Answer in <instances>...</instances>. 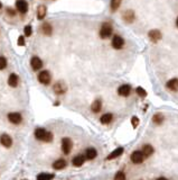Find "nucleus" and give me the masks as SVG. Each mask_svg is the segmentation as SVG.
<instances>
[{
  "mask_svg": "<svg viewBox=\"0 0 178 180\" xmlns=\"http://www.w3.org/2000/svg\"><path fill=\"white\" fill-rule=\"evenodd\" d=\"M1 7H2V3L0 2V9H1Z\"/></svg>",
  "mask_w": 178,
  "mask_h": 180,
  "instance_id": "38",
  "label": "nucleus"
},
{
  "mask_svg": "<svg viewBox=\"0 0 178 180\" xmlns=\"http://www.w3.org/2000/svg\"><path fill=\"white\" fill-rule=\"evenodd\" d=\"M112 26L111 24L109 23H103L102 26H101V30H100V37L101 39H109L112 34Z\"/></svg>",
  "mask_w": 178,
  "mask_h": 180,
  "instance_id": "2",
  "label": "nucleus"
},
{
  "mask_svg": "<svg viewBox=\"0 0 178 180\" xmlns=\"http://www.w3.org/2000/svg\"><path fill=\"white\" fill-rule=\"evenodd\" d=\"M123 19H124V21H127V23H132V21H134V12H132V10H127L124 14H123Z\"/></svg>",
  "mask_w": 178,
  "mask_h": 180,
  "instance_id": "20",
  "label": "nucleus"
},
{
  "mask_svg": "<svg viewBox=\"0 0 178 180\" xmlns=\"http://www.w3.org/2000/svg\"><path fill=\"white\" fill-rule=\"evenodd\" d=\"M131 124L132 126L136 128V127H138V125H139V118L136 117V116H133V117L131 118Z\"/></svg>",
  "mask_w": 178,
  "mask_h": 180,
  "instance_id": "33",
  "label": "nucleus"
},
{
  "mask_svg": "<svg viewBox=\"0 0 178 180\" xmlns=\"http://www.w3.org/2000/svg\"><path fill=\"white\" fill-rule=\"evenodd\" d=\"M142 154H143V157H150L152 153H154V148H152L151 145H149V144H146V145H143V148H142Z\"/></svg>",
  "mask_w": 178,
  "mask_h": 180,
  "instance_id": "23",
  "label": "nucleus"
},
{
  "mask_svg": "<svg viewBox=\"0 0 178 180\" xmlns=\"http://www.w3.org/2000/svg\"><path fill=\"white\" fill-rule=\"evenodd\" d=\"M121 1H122V0H111L110 6H111L112 12H117L118 9H119L120 5H121Z\"/></svg>",
  "mask_w": 178,
  "mask_h": 180,
  "instance_id": "28",
  "label": "nucleus"
},
{
  "mask_svg": "<svg viewBox=\"0 0 178 180\" xmlns=\"http://www.w3.org/2000/svg\"><path fill=\"white\" fill-rule=\"evenodd\" d=\"M6 67H7V59L3 58V56H0V70H3Z\"/></svg>",
  "mask_w": 178,
  "mask_h": 180,
  "instance_id": "31",
  "label": "nucleus"
},
{
  "mask_svg": "<svg viewBox=\"0 0 178 180\" xmlns=\"http://www.w3.org/2000/svg\"><path fill=\"white\" fill-rule=\"evenodd\" d=\"M46 12H47V9H46V7H45L44 5L39 6L38 7V9H37V18L39 19V21L44 19L45 16H46Z\"/></svg>",
  "mask_w": 178,
  "mask_h": 180,
  "instance_id": "21",
  "label": "nucleus"
},
{
  "mask_svg": "<svg viewBox=\"0 0 178 180\" xmlns=\"http://www.w3.org/2000/svg\"><path fill=\"white\" fill-rule=\"evenodd\" d=\"M16 8L20 14H26L28 12V2L26 0H17L16 1Z\"/></svg>",
  "mask_w": 178,
  "mask_h": 180,
  "instance_id": "7",
  "label": "nucleus"
},
{
  "mask_svg": "<svg viewBox=\"0 0 178 180\" xmlns=\"http://www.w3.org/2000/svg\"><path fill=\"white\" fill-rule=\"evenodd\" d=\"M131 161L136 164H139L143 161V154L141 151H134L131 154Z\"/></svg>",
  "mask_w": 178,
  "mask_h": 180,
  "instance_id": "11",
  "label": "nucleus"
},
{
  "mask_svg": "<svg viewBox=\"0 0 178 180\" xmlns=\"http://www.w3.org/2000/svg\"><path fill=\"white\" fill-rule=\"evenodd\" d=\"M41 32H43V34L46 36L52 35V33H53L52 25H50V23H44L43 24V26H41Z\"/></svg>",
  "mask_w": 178,
  "mask_h": 180,
  "instance_id": "19",
  "label": "nucleus"
},
{
  "mask_svg": "<svg viewBox=\"0 0 178 180\" xmlns=\"http://www.w3.org/2000/svg\"><path fill=\"white\" fill-rule=\"evenodd\" d=\"M136 92H137L138 96H140V97H142V98L147 96V91L143 88H141V87H138V88L136 89Z\"/></svg>",
  "mask_w": 178,
  "mask_h": 180,
  "instance_id": "29",
  "label": "nucleus"
},
{
  "mask_svg": "<svg viewBox=\"0 0 178 180\" xmlns=\"http://www.w3.org/2000/svg\"><path fill=\"white\" fill-rule=\"evenodd\" d=\"M123 46H124V39L119 35L113 36V39H112V47L115 48V50H120Z\"/></svg>",
  "mask_w": 178,
  "mask_h": 180,
  "instance_id": "5",
  "label": "nucleus"
},
{
  "mask_svg": "<svg viewBox=\"0 0 178 180\" xmlns=\"http://www.w3.org/2000/svg\"><path fill=\"white\" fill-rule=\"evenodd\" d=\"M166 87L171 91H177L178 90V79L174 78V79L169 80L168 82L166 83Z\"/></svg>",
  "mask_w": 178,
  "mask_h": 180,
  "instance_id": "16",
  "label": "nucleus"
},
{
  "mask_svg": "<svg viewBox=\"0 0 178 180\" xmlns=\"http://www.w3.org/2000/svg\"><path fill=\"white\" fill-rule=\"evenodd\" d=\"M130 92H131V87L129 85H122V86H120L118 88V94L120 96H122V97H128Z\"/></svg>",
  "mask_w": 178,
  "mask_h": 180,
  "instance_id": "10",
  "label": "nucleus"
},
{
  "mask_svg": "<svg viewBox=\"0 0 178 180\" xmlns=\"http://www.w3.org/2000/svg\"><path fill=\"white\" fill-rule=\"evenodd\" d=\"M54 91H55L56 95L64 94V92L66 91V86H65L63 82L59 81V82H56L55 85H54Z\"/></svg>",
  "mask_w": 178,
  "mask_h": 180,
  "instance_id": "12",
  "label": "nucleus"
},
{
  "mask_svg": "<svg viewBox=\"0 0 178 180\" xmlns=\"http://www.w3.org/2000/svg\"><path fill=\"white\" fill-rule=\"evenodd\" d=\"M157 180H167L166 178H163V177H161V178H158Z\"/></svg>",
  "mask_w": 178,
  "mask_h": 180,
  "instance_id": "36",
  "label": "nucleus"
},
{
  "mask_svg": "<svg viewBox=\"0 0 178 180\" xmlns=\"http://www.w3.org/2000/svg\"><path fill=\"white\" fill-rule=\"evenodd\" d=\"M97 155H98V152L95 149L89 148V149H86V151H85L84 157H85V159H88V160H93L97 158Z\"/></svg>",
  "mask_w": 178,
  "mask_h": 180,
  "instance_id": "15",
  "label": "nucleus"
},
{
  "mask_svg": "<svg viewBox=\"0 0 178 180\" xmlns=\"http://www.w3.org/2000/svg\"><path fill=\"white\" fill-rule=\"evenodd\" d=\"M176 25H177V27H178V17H177V19H176Z\"/></svg>",
  "mask_w": 178,
  "mask_h": 180,
  "instance_id": "37",
  "label": "nucleus"
},
{
  "mask_svg": "<svg viewBox=\"0 0 178 180\" xmlns=\"http://www.w3.org/2000/svg\"><path fill=\"white\" fill-rule=\"evenodd\" d=\"M73 148V143H72V140L68 139V137H64L62 140V150L64 152V154H68L72 151Z\"/></svg>",
  "mask_w": 178,
  "mask_h": 180,
  "instance_id": "3",
  "label": "nucleus"
},
{
  "mask_svg": "<svg viewBox=\"0 0 178 180\" xmlns=\"http://www.w3.org/2000/svg\"><path fill=\"white\" fill-rule=\"evenodd\" d=\"M24 34H25V36H30L33 34V28L30 25H27L25 28H24Z\"/></svg>",
  "mask_w": 178,
  "mask_h": 180,
  "instance_id": "30",
  "label": "nucleus"
},
{
  "mask_svg": "<svg viewBox=\"0 0 178 180\" xmlns=\"http://www.w3.org/2000/svg\"><path fill=\"white\" fill-rule=\"evenodd\" d=\"M17 43L19 46H24V45H25V37H24V35H20L19 37H18Z\"/></svg>",
  "mask_w": 178,
  "mask_h": 180,
  "instance_id": "34",
  "label": "nucleus"
},
{
  "mask_svg": "<svg viewBox=\"0 0 178 180\" xmlns=\"http://www.w3.org/2000/svg\"><path fill=\"white\" fill-rule=\"evenodd\" d=\"M114 180H126V174L122 171H119L115 176H114Z\"/></svg>",
  "mask_w": 178,
  "mask_h": 180,
  "instance_id": "32",
  "label": "nucleus"
},
{
  "mask_svg": "<svg viewBox=\"0 0 178 180\" xmlns=\"http://www.w3.org/2000/svg\"><path fill=\"white\" fill-rule=\"evenodd\" d=\"M18 82H19V77H18L16 73H11L8 78V85L12 88H16L18 86Z\"/></svg>",
  "mask_w": 178,
  "mask_h": 180,
  "instance_id": "13",
  "label": "nucleus"
},
{
  "mask_svg": "<svg viewBox=\"0 0 178 180\" xmlns=\"http://www.w3.org/2000/svg\"><path fill=\"white\" fill-rule=\"evenodd\" d=\"M122 153H123V148H118V149H115L113 152H111L110 155H108L106 160H113V159H115V158L120 157Z\"/></svg>",
  "mask_w": 178,
  "mask_h": 180,
  "instance_id": "22",
  "label": "nucleus"
},
{
  "mask_svg": "<svg viewBox=\"0 0 178 180\" xmlns=\"http://www.w3.org/2000/svg\"><path fill=\"white\" fill-rule=\"evenodd\" d=\"M50 73L48 72L47 70H44L41 71V72H39V74H38V81L41 83H43V85H48V83L50 82Z\"/></svg>",
  "mask_w": 178,
  "mask_h": 180,
  "instance_id": "4",
  "label": "nucleus"
},
{
  "mask_svg": "<svg viewBox=\"0 0 178 180\" xmlns=\"http://www.w3.org/2000/svg\"><path fill=\"white\" fill-rule=\"evenodd\" d=\"M54 178L53 173H39L37 176V180H52Z\"/></svg>",
  "mask_w": 178,
  "mask_h": 180,
  "instance_id": "27",
  "label": "nucleus"
},
{
  "mask_svg": "<svg viewBox=\"0 0 178 180\" xmlns=\"http://www.w3.org/2000/svg\"><path fill=\"white\" fill-rule=\"evenodd\" d=\"M25 180H27V179H25Z\"/></svg>",
  "mask_w": 178,
  "mask_h": 180,
  "instance_id": "39",
  "label": "nucleus"
},
{
  "mask_svg": "<svg viewBox=\"0 0 178 180\" xmlns=\"http://www.w3.org/2000/svg\"><path fill=\"white\" fill-rule=\"evenodd\" d=\"M6 12L8 14V15H10V16H16L15 9H12V8H7L6 9Z\"/></svg>",
  "mask_w": 178,
  "mask_h": 180,
  "instance_id": "35",
  "label": "nucleus"
},
{
  "mask_svg": "<svg viewBox=\"0 0 178 180\" xmlns=\"http://www.w3.org/2000/svg\"><path fill=\"white\" fill-rule=\"evenodd\" d=\"M102 108V103L100 99H97V100H94L93 104H92V106H91V109L93 113H99Z\"/></svg>",
  "mask_w": 178,
  "mask_h": 180,
  "instance_id": "25",
  "label": "nucleus"
},
{
  "mask_svg": "<svg viewBox=\"0 0 178 180\" xmlns=\"http://www.w3.org/2000/svg\"><path fill=\"white\" fill-rule=\"evenodd\" d=\"M66 167V161L64 159H59L56 160L55 162L53 163V168L55 169V170H62V169H64Z\"/></svg>",
  "mask_w": 178,
  "mask_h": 180,
  "instance_id": "17",
  "label": "nucleus"
},
{
  "mask_svg": "<svg viewBox=\"0 0 178 180\" xmlns=\"http://www.w3.org/2000/svg\"><path fill=\"white\" fill-rule=\"evenodd\" d=\"M85 161V157L84 155H76L75 158L73 159V165L74 167H81V165H83V163H84Z\"/></svg>",
  "mask_w": 178,
  "mask_h": 180,
  "instance_id": "24",
  "label": "nucleus"
},
{
  "mask_svg": "<svg viewBox=\"0 0 178 180\" xmlns=\"http://www.w3.org/2000/svg\"><path fill=\"white\" fill-rule=\"evenodd\" d=\"M0 143L1 145H3L5 148H10L12 145V139L8 134H2L0 136Z\"/></svg>",
  "mask_w": 178,
  "mask_h": 180,
  "instance_id": "9",
  "label": "nucleus"
},
{
  "mask_svg": "<svg viewBox=\"0 0 178 180\" xmlns=\"http://www.w3.org/2000/svg\"><path fill=\"white\" fill-rule=\"evenodd\" d=\"M149 39H151L152 42L157 43L159 39H161V33L159 32L158 30H152L149 32Z\"/></svg>",
  "mask_w": 178,
  "mask_h": 180,
  "instance_id": "14",
  "label": "nucleus"
},
{
  "mask_svg": "<svg viewBox=\"0 0 178 180\" xmlns=\"http://www.w3.org/2000/svg\"><path fill=\"white\" fill-rule=\"evenodd\" d=\"M35 137L39 141L43 142H52L53 141V134L52 132H48L45 128H37L35 131Z\"/></svg>",
  "mask_w": 178,
  "mask_h": 180,
  "instance_id": "1",
  "label": "nucleus"
},
{
  "mask_svg": "<svg viewBox=\"0 0 178 180\" xmlns=\"http://www.w3.org/2000/svg\"><path fill=\"white\" fill-rule=\"evenodd\" d=\"M112 119H113V115H112L111 113H106V114H104V115L101 116L100 122H101L102 124L106 125V124H110V123L112 122Z\"/></svg>",
  "mask_w": 178,
  "mask_h": 180,
  "instance_id": "18",
  "label": "nucleus"
},
{
  "mask_svg": "<svg viewBox=\"0 0 178 180\" xmlns=\"http://www.w3.org/2000/svg\"><path fill=\"white\" fill-rule=\"evenodd\" d=\"M152 122H154L155 124H157V125H160L161 123L163 122V114H159V113L155 114V115H154V117H152Z\"/></svg>",
  "mask_w": 178,
  "mask_h": 180,
  "instance_id": "26",
  "label": "nucleus"
},
{
  "mask_svg": "<svg viewBox=\"0 0 178 180\" xmlns=\"http://www.w3.org/2000/svg\"><path fill=\"white\" fill-rule=\"evenodd\" d=\"M8 121L12 124H20L21 121H23V116L19 114V113H9L8 114Z\"/></svg>",
  "mask_w": 178,
  "mask_h": 180,
  "instance_id": "6",
  "label": "nucleus"
},
{
  "mask_svg": "<svg viewBox=\"0 0 178 180\" xmlns=\"http://www.w3.org/2000/svg\"><path fill=\"white\" fill-rule=\"evenodd\" d=\"M30 65L34 71L41 70V67H43V61H41L38 56H33L32 60H30Z\"/></svg>",
  "mask_w": 178,
  "mask_h": 180,
  "instance_id": "8",
  "label": "nucleus"
}]
</instances>
